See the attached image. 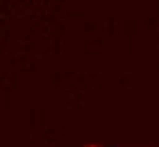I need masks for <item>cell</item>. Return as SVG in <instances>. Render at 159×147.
<instances>
[{"label":"cell","instance_id":"obj_1","mask_svg":"<svg viewBox=\"0 0 159 147\" xmlns=\"http://www.w3.org/2000/svg\"><path fill=\"white\" fill-rule=\"evenodd\" d=\"M84 147H102V145H96V143H89V145H84Z\"/></svg>","mask_w":159,"mask_h":147}]
</instances>
